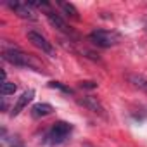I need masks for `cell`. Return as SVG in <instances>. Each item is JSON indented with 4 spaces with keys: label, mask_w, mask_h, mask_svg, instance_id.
<instances>
[{
    "label": "cell",
    "mask_w": 147,
    "mask_h": 147,
    "mask_svg": "<svg viewBox=\"0 0 147 147\" xmlns=\"http://www.w3.org/2000/svg\"><path fill=\"white\" fill-rule=\"evenodd\" d=\"M2 57H4V61L11 62V64H14V66H19V67H28V69L40 71V69H38V66L33 62L31 55L24 54V52H23V50H19L18 47L5 49V50L2 52Z\"/></svg>",
    "instance_id": "cell-1"
},
{
    "label": "cell",
    "mask_w": 147,
    "mask_h": 147,
    "mask_svg": "<svg viewBox=\"0 0 147 147\" xmlns=\"http://www.w3.org/2000/svg\"><path fill=\"white\" fill-rule=\"evenodd\" d=\"M88 40L97 47L109 49V47H114L116 43H119L121 36H119V33L111 31V30H94L88 35Z\"/></svg>",
    "instance_id": "cell-2"
},
{
    "label": "cell",
    "mask_w": 147,
    "mask_h": 147,
    "mask_svg": "<svg viewBox=\"0 0 147 147\" xmlns=\"http://www.w3.org/2000/svg\"><path fill=\"white\" fill-rule=\"evenodd\" d=\"M71 131H73V126L69 123H66V121H55L52 125V128L47 131L45 142L50 144V145H59V144H62L69 137Z\"/></svg>",
    "instance_id": "cell-3"
},
{
    "label": "cell",
    "mask_w": 147,
    "mask_h": 147,
    "mask_svg": "<svg viewBox=\"0 0 147 147\" xmlns=\"http://www.w3.org/2000/svg\"><path fill=\"white\" fill-rule=\"evenodd\" d=\"M26 36H28V40L36 47V49H40L43 54H47V55H54L55 54V50H54V47H52V43L42 35V33H38V31H33V30H30L28 33H26Z\"/></svg>",
    "instance_id": "cell-4"
},
{
    "label": "cell",
    "mask_w": 147,
    "mask_h": 147,
    "mask_svg": "<svg viewBox=\"0 0 147 147\" xmlns=\"http://www.w3.org/2000/svg\"><path fill=\"white\" fill-rule=\"evenodd\" d=\"M45 16H47V19H49V23L54 26V28H57L61 33H64V35H67V36H73L75 33H73V30H71V26H67V23L57 14V12H54L52 9H49L47 12H45Z\"/></svg>",
    "instance_id": "cell-5"
},
{
    "label": "cell",
    "mask_w": 147,
    "mask_h": 147,
    "mask_svg": "<svg viewBox=\"0 0 147 147\" xmlns=\"http://www.w3.org/2000/svg\"><path fill=\"white\" fill-rule=\"evenodd\" d=\"M7 7L11 9V11H14L19 18H23V19H35L36 16H35V11H33V7L28 4V2H7Z\"/></svg>",
    "instance_id": "cell-6"
},
{
    "label": "cell",
    "mask_w": 147,
    "mask_h": 147,
    "mask_svg": "<svg viewBox=\"0 0 147 147\" xmlns=\"http://www.w3.org/2000/svg\"><path fill=\"white\" fill-rule=\"evenodd\" d=\"M78 104H80V106H83V107H87V109H90V111H92V113H95V114L106 116L104 107H102V104L97 100V97L87 95V97H83V99H78Z\"/></svg>",
    "instance_id": "cell-7"
},
{
    "label": "cell",
    "mask_w": 147,
    "mask_h": 147,
    "mask_svg": "<svg viewBox=\"0 0 147 147\" xmlns=\"http://www.w3.org/2000/svg\"><path fill=\"white\" fill-rule=\"evenodd\" d=\"M33 97H35V90H26V92H23V95L18 99V102L14 104V107H12V111H11V116L14 118V116H18L31 100H33Z\"/></svg>",
    "instance_id": "cell-8"
},
{
    "label": "cell",
    "mask_w": 147,
    "mask_h": 147,
    "mask_svg": "<svg viewBox=\"0 0 147 147\" xmlns=\"http://www.w3.org/2000/svg\"><path fill=\"white\" fill-rule=\"evenodd\" d=\"M126 80H128V83H131L135 88H138V90H142V92L147 94V76L138 75V73H128V75H126Z\"/></svg>",
    "instance_id": "cell-9"
},
{
    "label": "cell",
    "mask_w": 147,
    "mask_h": 147,
    "mask_svg": "<svg viewBox=\"0 0 147 147\" xmlns=\"http://www.w3.org/2000/svg\"><path fill=\"white\" fill-rule=\"evenodd\" d=\"M52 111H54V107H52L50 104L38 102V104H35V106L31 107V116H33V118H45V116L52 114Z\"/></svg>",
    "instance_id": "cell-10"
},
{
    "label": "cell",
    "mask_w": 147,
    "mask_h": 147,
    "mask_svg": "<svg viewBox=\"0 0 147 147\" xmlns=\"http://www.w3.org/2000/svg\"><path fill=\"white\" fill-rule=\"evenodd\" d=\"M57 5L62 9V12H64L67 18H73V19H80V16H78V11L75 9V5H73V4H67V2H57Z\"/></svg>",
    "instance_id": "cell-11"
},
{
    "label": "cell",
    "mask_w": 147,
    "mask_h": 147,
    "mask_svg": "<svg viewBox=\"0 0 147 147\" xmlns=\"http://www.w3.org/2000/svg\"><path fill=\"white\" fill-rule=\"evenodd\" d=\"M49 87H50V88H57V90H61V92H64V94H69V95L75 94V92H73V88L62 85L61 82H49Z\"/></svg>",
    "instance_id": "cell-12"
},
{
    "label": "cell",
    "mask_w": 147,
    "mask_h": 147,
    "mask_svg": "<svg viewBox=\"0 0 147 147\" xmlns=\"http://www.w3.org/2000/svg\"><path fill=\"white\" fill-rule=\"evenodd\" d=\"M16 90H18V87H16L14 83H11V82H4V83H2V95H4V97L12 95Z\"/></svg>",
    "instance_id": "cell-13"
},
{
    "label": "cell",
    "mask_w": 147,
    "mask_h": 147,
    "mask_svg": "<svg viewBox=\"0 0 147 147\" xmlns=\"http://www.w3.org/2000/svg\"><path fill=\"white\" fill-rule=\"evenodd\" d=\"M80 88L94 90V88H97V83H95V82H80Z\"/></svg>",
    "instance_id": "cell-14"
},
{
    "label": "cell",
    "mask_w": 147,
    "mask_h": 147,
    "mask_svg": "<svg viewBox=\"0 0 147 147\" xmlns=\"http://www.w3.org/2000/svg\"><path fill=\"white\" fill-rule=\"evenodd\" d=\"M12 147H24L23 144H16V145H12Z\"/></svg>",
    "instance_id": "cell-15"
}]
</instances>
